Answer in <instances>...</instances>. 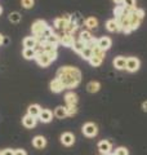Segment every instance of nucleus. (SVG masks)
Masks as SVG:
<instances>
[{"label": "nucleus", "instance_id": "obj_8", "mask_svg": "<svg viewBox=\"0 0 147 155\" xmlns=\"http://www.w3.org/2000/svg\"><path fill=\"white\" fill-rule=\"evenodd\" d=\"M36 118H34V116H31V115H28V114H26L22 118V124H23V127L24 128H27V129H31V128H34L36 125Z\"/></svg>", "mask_w": 147, "mask_h": 155}, {"label": "nucleus", "instance_id": "obj_2", "mask_svg": "<svg viewBox=\"0 0 147 155\" xmlns=\"http://www.w3.org/2000/svg\"><path fill=\"white\" fill-rule=\"evenodd\" d=\"M48 27H49V26H48V23H47L45 21H43V19H36V21L32 23V26H31L32 35L35 36V38L43 36L44 31H45Z\"/></svg>", "mask_w": 147, "mask_h": 155}, {"label": "nucleus", "instance_id": "obj_17", "mask_svg": "<svg viewBox=\"0 0 147 155\" xmlns=\"http://www.w3.org/2000/svg\"><path fill=\"white\" fill-rule=\"evenodd\" d=\"M40 111H41V107H40V106H39L38 104H32V105L28 106L27 114L38 119V118H39V115H40Z\"/></svg>", "mask_w": 147, "mask_h": 155}, {"label": "nucleus", "instance_id": "obj_23", "mask_svg": "<svg viewBox=\"0 0 147 155\" xmlns=\"http://www.w3.org/2000/svg\"><path fill=\"white\" fill-rule=\"evenodd\" d=\"M84 23L89 30H93V28H97V26H98V19L96 17H88Z\"/></svg>", "mask_w": 147, "mask_h": 155}, {"label": "nucleus", "instance_id": "obj_28", "mask_svg": "<svg viewBox=\"0 0 147 155\" xmlns=\"http://www.w3.org/2000/svg\"><path fill=\"white\" fill-rule=\"evenodd\" d=\"M79 39L81 41H84L85 44L89 40H92L93 39V36H92V34H90V31H87V30H83L81 32H80V35H79Z\"/></svg>", "mask_w": 147, "mask_h": 155}, {"label": "nucleus", "instance_id": "obj_22", "mask_svg": "<svg viewBox=\"0 0 147 155\" xmlns=\"http://www.w3.org/2000/svg\"><path fill=\"white\" fill-rule=\"evenodd\" d=\"M87 89L89 93H97V92L101 89V84L98 83V81H89V83L87 84Z\"/></svg>", "mask_w": 147, "mask_h": 155}, {"label": "nucleus", "instance_id": "obj_38", "mask_svg": "<svg viewBox=\"0 0 147 155\" xmlns=\"http://www.w3.org/2000/svg\"><path fill=\"white\" fill-rule=\"evenodd\" d=\"M47 54H48V57L51 58V61L53 62V61H56L57 60V57H58V53H57V51H51V52H45Z\"/></svg>", "mask_w": 147, "mask_h": 155}, {"label": "nucleus", "instance_id": "obj_10", "mask_svg": "<svg viewBox=\"0 0 147 155\" xmlns=\"http://www.w3.org/2000/svg\"><path fill=\"white\" fill-rule=\"evenodd\" d=\"M61 142L65 145V146H71L75 142V136H74L71 132H65L61 136Z\"/></svg>", "mask_w": 147, "mask_h": 155}, {"label": "nucleus", "instance_id": "obj_7", "mask_svg": "<svg viewBox=\"0 0 147 155\" xmlns=\"http://www.w3.org/2000/svg\"><path fill=\"white\" fill-rule=\"evenodd\" d=\"M49 88H51L53 93H60V92L65 89V85L62 84V81L58 79V78H54V79L51 81V84H49Z\"/></svg>", "mask_w": 147, "mask_h": 155}, {"label": "nucleus", "instance_id": "obj_21", "mask_svg": "<svg viewBox=\"0 0 147 155\" xmlns=\"http://www.w3.org/2000/svg\"><path fill=\"white\" fill-rule=\"evenodd\" d=\"M53 115L56 116V118L58 119H65L67 116V113H66V107L65 106H58V107H56L54 113H53Z\"/></svg>", "mask_w": 147, "mask_h": 155}, {"label": "nucleus", "instance_id": "obj_6", "mask_svg": "<svg viewBox=\"0 0 147 155\" xmlns=\"http://www.w3.org/2000/svg\"><path fill=\"white\" fill-rule=\"evenodd\" d=\"M83 133H84L87 137H94L98 133V128L94 123H85L83 125Z\"/></svg>", "mask_w": 147, "mask_h": 155}, {"label": "nucleus", "instance_id": "obj_44", "mask_svg": "<svg viewBox=\"0 0 147 155\" xmlns=\"http://www.w3.org/2000/svg\"><path fill=\"white\" fill-rule=\"evenodd\" d=\"M3 43H4V36L2 35V34H0V45H2Z\"/></svg>", "mask_w": 147, "mask_h": 155}, {"label": "nucleus", "instance_id": "obj_45", "mask_svg": "<svg viewBox=\"0 0 147 155\" xmlns=\"http://www.w3.org/2000/svg\"><path fill=\"white\" fill-rule=\"evenodd\" d=\"M114 2H115L116 4H121L122 2H124V0H114Z\"/></svg>", "mask_w": 147, "mask_h": 155}, {"label": "nucleus", "instance_id": "obj_47", "mask_svg": "<svg viewBox=\"0 0 147 155\" xmlns=\"http://www.w3.org/2000/svg\"><path fill=\"white\" fill-rule=\"evenodd\" d=\"M107 155H115V154H111V153H110V154H107Z\"/></svg>", "mask_w": 147, "mask_h": 155}, {"label": "nucleus", "instance_id": "obj_29", "mask_svg": "<svg viewBox=\"0 0 147 155\" xmlns=\"http://www.w3.org/2000/svg\"><path fill=\"white\" fill-rule=\"evenodd\" d=\"M21 18H22V16L19 12H12V13H9V16H8V19L12 23H18L21 21Z\"/></svg>", "mask_w": 147, "mask_h": 155}, {"label": "nucleus", "instance_id": "obj_27", "mask_svg": "<svg viewBox=\"0 0 147 155\" xmlns=\"http://www.w3.org/2000/svg\"><path fill=\"white\" fill-rule=\"evenodd\" d=\"M84 48H85V43H84V41H81L80 39L75 40V43H74V45H72V49L75 51L76 53H79V54H80V52L84 49Z\"/></svg>", "mask_w": 147, "mask_h": 155}, {"label": "nucleus", "instance_id": "obj_26", "mask_svg": "<svg viewBox=\"0 0 147 155\" xmlns=\"http://www.w3.org/2000/svg\"><path fill=\"white\" fill-rule=\"evenodd\" d=\"M79 28V25H77L76 22H74L72 19L70 22H68V25H67V27H66V30H65V32H67V34H71V35H74L75 34V31Z\"/></svg>", "mask_w": 147, "mask_h": 155}, {"label": "nucleus", "instance_id": "obj_31", "mask_svg": "<svg viewBox=\"0 0 147 155\" xmlns=\"http://www.w3.org/2000/svg\"><path fill=\"white\" fill-rule=\"evenodd\" d=\"M125 11H126V9H125L124 5H120V4H119V5H116L115 9H114V16H115V18L121 17L122 14L125 13Z\"/></svg>", "mask_w": 147, "mask_h": 155}, {"label": "nucleus", "instance_id": "obj_20", "mask_svg": "<svg viewBox=\"0 0 147 155\" xmlns=\"http://www.w3.org/2000/svg\"><path fill=\"white\" fill-rule=\"evenodd\" d=\"M114 66L116 67L117 70L125 69V66H126V58H125V57H122V56L116 57L115 60H114Z\"/></svg>", "mask_w": 147, "mask_h": 155}, {"label": "nucleus", "instance_id": "obj_42", "mask_svg": "<svg viewBox=\"0 0 147 155\" xmlns=\"http://www.w3.org/2000/svg\"><path fill=\"white\" fill-rule=\"evenodd\" d=\"M14 155H27V153L23 149H17V150H14Z\"/></svg>", "mask_w": 147, "mask_h": 155}, {"label": "nucleus", "instance_id": "obj_1", "mask_svg": "<svg viewBox=\"0 0 147 155\" xmlns=\"http://www.w3.org/2000/svg\"><path fill=\"white\" fill-rule=\"evenodd\" d=\"M57 78L62 81L65 88H75L81 81V72L77 67L63 66L57 71Z\"/></svg>", "mask_w": 147, "mask_h": 155}, {"label": "nucleus", "instance_id": "obj_15", "mask_svg": "<svg viewBox=\"0 0 147 155\" xmlns=\"http://www.w3.org/2000/svg\"><path fill=\"white\" fill-rule=\"evenodd\" d=\"M142 19L136 14V11H130V27L132 30H137L141 25Z\"/></svg>", "mask_w": 147, "mask_h": 155}, {"label": "nucleus", "instance_id": "obj_36", "mask_svg": "<svg viewBox=\"0 0 147 155\" xmlns=\"http://www.w3.org/2000/svg\"><path fill=\"white\" fill-rule=\"evenodd\" d=\"M102 61H103V60H102V58H100V57H96V56H93V57L90 58V60H89L90 65H92V66H94V67H98V66H100V65L102 64Z\"/></svg>", "mask_w": 147, "mask_h": 155}, {"label": "nucleus", "instance_id": "obj_33", "mask_svg": "<svg viewBox=\"0 0 147 155\" xmlns=\"http://www.w3.org/2000/svg\"><path fill=\"white\" fill-rule=\"evenodd\" d=\"M66 107V113H67V116H74L76 113H77V107L76 105H67L65 106Z\"/></svg>", "mask_w": 147, "mask_h": 155}, {"label": "nucleus", "instance_id": "obj_39", "mask_svg": "<svg viewBox=\"0 0 147 155\" xmlns=\"http://www.w3.org/2000/svg\"><path fill=\"white\" fill-rule=\"evenodd\" d=\"M52 34H54V31H53V28H52L51 26H49V27L47 28V30H45V31H44V34H43V36H44V38H48V36H51V35H52Z\"/></svg>", "mask_w": 147, "mask_h": 155}, {"label": "nucleus", "instance_id": "obj_3", "mask_svg": "<svg viewBox=\"0 0 147 155\" xmlns=\"http://www.w3.org/2000/svg\"><path fill=\"white\" fill-rule=\"evenodd\" d=\"M70 21H71L70 14H63L62 17H58L54 19V28L58 31H65Z\"/></svg>", "mask_w": 147, "mask_h": 155}, {"label": "nucleus", "instance_id": "obj_40", "mask_svg": "<svg viewBox=\"0 0 147 155\" xmlns=\"http://www.w3.org/2000/svg\"><path fill=\"white\" fill-rule=\"evenodd\" d=\"M136 14L142 19V18L145 17V11H143V9H141V8H137L136 9Z\"/></svg>", "mask_w": 147, "mask_h": 155}, {"label": "nucleus", "instance_id": "obj_14", "mask_svg": "<svg viewBox=\"0 0 147 155\" xmlns=\"http://www.w3.org/2000/svg\"><path fill=\"white\" fill-rule=\"evenodd\" d=\"M32 146L36 149H44L47 146V140L43 136H35L32 138Z\"/></svg>", "mask_w": 147, "mask_h": 155}, {"label": "nucleus", "instance_id": "obj_37", "mask_svg": "<svg viewBox=\"0 0 147 155\" xmlns=\"http://www.w3.org/2000/svg\"><path fill=\"white\" fill-rule=\"evenodd\" d=\"M115 155H129V151L125 147H117L115 150Z\"/></svg>", "mask_w": 147, "mask_h": 155}, {"label": "nucleus", "instance_id": "obj_30", "mask_svg": "<svg viewBox=\"0 0 147 155\" xmlns=\"http://www.w3.org/2000/svg\"><path fill=\"white\" fill-rule=\"evenodd\" d=\"M47 43H49V44H52V45H58L60 44V36H58V34L54 32V34H52L51 36H48Z\"/></svg>", "mask_w": 147, "mask_h": 155}, {"label": "nucleus", "instance_id": "obj_9", "mask_svg": "<svg viewBox=\"0 0 147 155\" xmlns=\"http://www.w3.org/2000/svg\"><path fill=\"white\" fill-rule=\"evenodd\" d=\"M35 61H36L41 67H47V66H49V65L52 64L51 58L48 57V54H47L45 52L41 53V54H39V56H36V57H35Z\"/></svg>", "mask_w": 147, "mask_h": 155}, {"label": "nucleus", "instance_id": "obj_11", "mask_svg": "<svg viewBox=\"0 0 147 155\" xmlns=\"http://www.w3.org/2000/svg\"><path fill=\"white\" fill-rule=\"evenodd\" d=\"M38 119L40 120V122H43V123H49L53 119V113L51 110H48V109H41L40 115H39Z\"/></svg>", "mask_w": 147, "mask_h": 155}, {"label": "nucleus", "instance_id": "obj_35", "mask_svg": "<svg viewBox=\"0 0 147 155\" xmlns=\"http://www.w3.org/2000/svg\"><path fill=\"white\" fill-rule=\"evenodd\" d=\"M93 56H96V57H100V58H102L103 60L105 58V51H102L100 47H94L93 48Z\"/></svg>", "mask_w": 147, "mask_h": 155}, {"label": "nucleus", "instance_id": "obj_48", "mask_svg": "<svg viewBox=\"0 0 147 155\" xmlns=\"http://www.w3.org/2000/svg\"><path fill=\"white\" fill-rule=\"evenodd\" d=\"M0 155H2V150H0Z\"/></svg>", "mask_w": 147, "mask_h": 155}, {"label": "nucleus", "instance_id": "obj_19", "mask_svg": "<svg viewBox=\"0 0 147 155\" xmlns=\"http://www.w3.org/2000/svg\"><path fill=\"white\" fill-rule=\"evenodd\" d=\"M65 101L67 105H76L77 101H79V98H77V94L74 93V92H67V93L65 94Z\"/></svg>", "mask_w": 147, "mask_h": 155}, {"label": "nucleus", "instance_id": "obj_43", "mask_svg": "<svg viewBox=\"0 0 147 155\" xmlns=\"http://www.w3.org/2000/svg\"><path fill=\"white\" fill-rule=\"evenodd\" d=\"M142 110L146 111V113H147V101H145V102L142 104Z\"/></svg>", "mask_w": 147, "mask_h": 155}, {"label": "nucleus", "instance_id": "obj_24", "mask_svg": "<svg viewBox=\"0 0 147 155\" xmlns=\"http://www.w3.org/2000/svg\"><path fill=\"white\" fill-rule=\"evenodd\" d=\"M22 56L26 60H35V49H32V48H23Z\"/></svg>", "mask_w": 147, "mask_h": 155}, {"label": "nucleus", "instance_id": "obj_41", "mask_svg": "<svg viewBox=\"0 0 147 155\" xmlns=\"http://www.w3.org/2000/svg\"><path fill=\"white\" fill-rule=\"evenodd\" d=\"M2 155H14V150L12 149H5L2 151Z\"/></svg>", "mask_w": 147, "mask_h": 155}, {"label": "nucleus", "instance_id": "obj_46", "mask_svg": "<svg viewBox=\"0 0 147 155\" xmlns=\"http://www.w3.org/2000/svg\"><path fill=\"white\" fill-rule=\"evenodd\" d=\"M2 13H3V8H2V7H0V14H2Z\"/></svg>", "mask_w": 147, "mask_h": 155}, {"label": "nucleus", "instance_id": "obj_25", "mask_svg": "<svg viewBox=\"0 0 147 155\" xmlns=\"http://www.w3.org/2000/svg\"><path fill=\"white\" fill-rule=\"evenodd\" d=\"M80 57L83 58V60H87V61H89L90 58L93 57V49H90V48L85 47L84 49H83V51L80 52Z\"/></svg>", "mask_w": 147, "mask_h": 155}, {"label": "nucleus", "instance_id": "obj_34", "mask_svg": "<svg viewBox=\"0 0 147 155\" xmlns=\"http://www.w3.org/2000/svg\"><path fill=\"white\" fill-rule=\"evenodd\" d=\"M21 5L24 9H31L35 5V0H21Z\"/></svg>", "mask_w": 147, "mask_h": 155}, {"label": "nucleus", "instance_id": "obj_13", "mask_svg": "<svg viewBox=\"0 0 147 155\" xmlns=\"http://www.w3.org/2000/svg\"><path fill=\"white\" fill-rule=\"evenodd\" d=\"M111 44H112V41H111V39L110 38H107V36H103V38H101V39H98V43H97V45L101 48L102 51H107V49H110L111 48Z\"/></svg>", "mask_w": 147, "mask_h": 155}, {"label": "nucleus", "instance_id": "obj_4", "mask_svg": "<svg viewBox=\"0 0 147 155\" xmlns=\"http://www.w3.org/2000/svg\"><path fill=\"white\" fill-rule=\"evenodd\" d=\"M58 36H60V44L65 45V47H68V48H72L74 43H75V40H76V39L74 38V35L67 34L65 31H60L58 32Z\"/></svg>", "mask_w": 147, "mask_h": 155}, {"label": "nucleus", "instance_id": "obj_32", "mask_svg": "<svg viewBox=\"0 0 147 155\" xmlns=\"http://www.w3.org/2000/svg\"><path fill=\"white\" fill-rule=\"evenodd\" d=\"M122 5L125 7V9H128V11H134V9H137L136 0H124V2H122Z\"/></svg>", "mask_w": 147, "mask_h": 155}, {"label": "nucleus", "instance_id": "obj_18", "mask_svg": "<svg viewBox=\"0 0 147 155\" xmlns=\"http://www.w3.org/2000/svg\"><path fill=\"white\" fill-rule=\"evenodd\" d=\"M38 45V40L35 36H27L23 39V47L24 48H32V49H35Z\"/></svg>", "mask_w": 147, "mask_h": 155}, {"label": "nucleus", "instance_id": "obj_5", "mask_svg": "<svg viewBox=\"0 0 147 155\" xmlns=\"http://www.w3.org/2000/svg\"><path fill=\"white\" fill-rule=\"evenodd\" d=\"M139 66H141V62H139V60L137 57H129V58H126V66H125V69L128 70L129 72H136L137 70L139 69Z\"/></svg>", "mask_w": 147, "mask_h": 155}, {"label": "nucleus", "instance_id": "obj_12", "mask_svg": "<svg viewBox=\"0 0 147 155\" xmlns=\"http://www.w3.org/2000/svg\"><path fill=\"white\" fill-rule=\"evenodd\" d=\"M98 150H100L101 154L107 155L111 153V143L107 141V140H102V141L98 142Z\"/></svg>", "mask_w": 147, "mask_h": 155}, {"label": "nucleus", "instance_id": "obj_16", "mask_svg": "<svg viewBox=\"0 0 147 155\" xmlns=\"http://www.w3.org/2000/svg\"><path fill=\"white\" fill-rule=\"evenodd\" d=\"M106 27H107V30L111 31V32H116V31H121V28H120V25H119V22L116 21V19H109V21L106 22Z\"/></svg>", "mask_w": 147, "mask_h": 155}]
</instances>
